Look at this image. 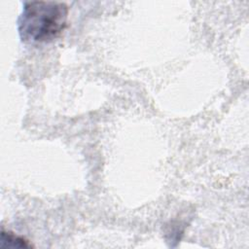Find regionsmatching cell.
I'll list each match as a JSON object with an SVG mask.
<instances>
[{
  "mask_svg": "<svg viewBox=\"0 0 249 249\" xmlns=\"http://www.w3.org/2000/svg\"><path fill=\"white\" fill-rule=\"evenodd\" d=\"M68 7L57 1L24 2L18 20V30L22 41L44 43L55 39L64 30Z\"/></svg>",
  "mask_w": 249,
  "mask_h": 249,
  "instance_id": "obj_1",
  "label": "cell"
},
{
  "mask_svg": "<svg viewBox=\"0 0 249 249\" xmlns=\"http://www.w3.org/2000/svg\"><path fill=\"white\" fill-rule=\"evenodd\" d=\"M1 243L2 247L9 248H28L31 247V244L28 243L23 237H20L13 232L4 231L1 232Z\"/></svg>",
  "mask_w": 249,
  "mask_h": 249,
  "instance_id": "obj_2",
  "label": "cell"
}]
</instances>
